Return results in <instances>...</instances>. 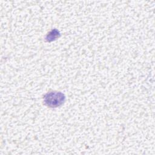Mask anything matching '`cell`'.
<instances>
[{
  "instance_id": "obj_1",
  "label": "cell",
  "mask_w": 155,
  "mask_h": 155,
  "mask_svg": "<svg viewBox=\"0 0 155 155\" xmlns=\"http://www.w3.org/2000/svg\"><path fill=\"white\" fill-rule=\"evenodd\" d=\"M65 100L64 95L61 92L53 91L47 93L44 97L45 104L50 107H57L62 105Z\"/></svg>"
}]
</instances>
